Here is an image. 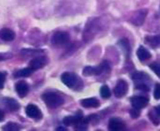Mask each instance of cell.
<instances>
[{
    "label": "cell",
    "mask_w": 160,
    "mask_h": 131,
    "mask_svg": "<svg viewBox=\"0 0 160 131\" xmlns=\"http://www.w3.org/2000/svg\"><path fill=\"white\" fill-rule=\"evenodd\" d=\"M42 100L44 103L52 109L58 108L64 103V98L61 95L54 92H46L42 95Z\"/></svg>",
    "instance_id": "obj_1"
},
{
    "label": "cell",
    "mask_w": 160,
    "mask_h": 131,
    "mask_svg": "<svg viewBox=\"0 0 160 131\" xmlns=\"http://www.w3.org/2000/svg\"><path fill=\"white\" fill-rule=\"evenodd\" d=\"M61 81L65 85L71 89H78L82 86V83L78 76H76L74 73L70 72H65L61 76Z\"/></svg>",
    "instance_id": "obj_2"
},
{
    "label": "cell",
    "mask_w": 160,
    "mask_h": 131,
    "mask_svg": "<svg viewBox=\"0 0 160 131\" xmlns=\"http://www.w3.org/2000/svg\"><path fill=\"white\" fill-rule=\"evenodd\" d=\"M68 42H69V35L67 32L58 31L54 33L52 38V43L55 47L66 46Z\"/></svg>",
    "instance_id": "obj_3"
},
{
    "label": "cell",
    "mask_w": 160,
    "mask_h": 131,
    "mask_svg": "<svg viewBox=\"0 0 160 131\" xmlns=\"http://www.w3.org/2000/svg\"><path fill=\"white\" fill-rule=\"evenodd\" d=\"M25 113L28 117H30L36 121H39L42 118L41 111L39 110L38 107H37L36 105H33V104L27 105V107L25 109Z\"/></svg>",
    "instance_id": "obj_4"
},
{
    "label": "cell",
    "mask_w": 160,
    "mask_h": 131,
    "mask_svg": "<svg viewBox=\"0 0 160 131\" xmlns=\"http://www.w3.org/2000/svg\"><path fill=\"white\" fill-rule=\"evenodd\" d=\"M128 84L126 81L124 80H120L117 84L115 85L114 89H113V93L114 96L118 98H121L123 97H125L128 93Z\"/></svg>",
    "instance_id": "obj_5"
},
{
    "label": "cell",
    "mask_w": 160,
    "mask_h": 131,
    "mask_svg": "<svg viewBox=\"0 0 160 131\" xmlns=\"http://www.w3.org/2000/svg\"><path fill=\"white\" fill-rule=\"evenodd\" d=\"M47 64V58L44 56H35L30 62H29V68H31L33 70H38L42 68Z\"/></svg>",
    "instance_id": "obj_6"
},
{
    "label": "cell",
    "mask_w": 160,
    "mask_h": 131,
    "mask_svg": "<svg viewBox=\"0 0 160 131\" xmlns=\"http://www.w3.org/2000/svg\"><path fill=\"white\" fill-rule=\"evenodd\" d=\"M83 119L82 114L81 113H79L76 115L73 116H67L64 118L63 120V124L65 126H72V127H76L79 123L82 122V120Z\"/></svg>",
    "instance_id": "obj_7"
},
{
    "label": "cell",
    "mask_w": 160,
    "mask_h": 131,
    "mask_svg": "<svg viewBox=\"0 0 160 131\" xmlns=\"http://www.w3.org/2000/svg\"><path fill=\"white\" fill-rule=\"evenodd\" d=\"M148 102H149V99L148 98H145V97H133L131 98L132 106L140 110L142 108H145L148 105Z\"/></svg>",
    "instance_id": "obj_8"
},
{
    "label": "cell",
    "mask_w": 160,
    "mask_h": 131,
    "mask_svg": "<svg viewBox=\"0 0 160 131\" xmlns=\"http://www.w3.org/2000/svg\"><path fill=\"white\" fill-rule=\"evenodd\" d=\"M15 90H16L17 94L19 95V97L24 98L29 92V85L25 82L20 81L15 84Z\"/></svg>",
    "instance_id": "obj_9"
},
{
    "label": "cell",
    "mask_w": 160,
    "mask_h": 131,
    "mask_svg": "<svg viewBox=\"0 0 160 131\" xmlns=\"http://www.w3.org/2000/svg\"><path fill=\"white\" fill-rule=\"evenodd\" d=\"M147 15V10L146 9H142V10H139L138 12H136L132 19H131V22L136 24V25H141L143 23L144 20H145V17Z\"/></svg>",
    "instance_id": "obj_10"
},
{
    "label": "cell",
    "mask_w": 160,
    "mask_h": 131,
    "mask_svg": "<svg viewBox=\"0 0 160 131\" xmlns=\"http://www.w3.org/2000/svg\"><path fill=\"white\" fill-rule=\"evenodd\" d=\"M109 128L112 131L123 130L125 128V123L119 118H112L109 122Z\"/></svg>",
    "instance_id": "obj_11"
},
{
    "label": "cell",
    "mask_w": 160,
    "mask_h": 131,
    "mask_svg": "<svg viewBox=\"0 0 160 131\" xmlns=\"http://www.w3.org/2000/svg\"><path fill=\"white\" fill-rule=\"evenodd\" d=\"M2 101H3L4 106L11 112H16L20 109V105H19L18 101L13 98H4Z\"/></svg>",
    "instance_id": "obj_12"
},
{
    "label": "cell",
    "mask_w": 160,
    "mask_h": 131,
    "mask_svg": "<svg viewBox=\"0 0 160 131\" xmlns=\"http://www.w3.org/2000/svg\"><path fill=\"white\" fill-rule=\"evenodd\" d=\"M0 38L4 41H12L15 38V33L11 29L2 28L0 30Z\"/></svg>",
    "instance_id": "obj_13"
},
{
    "label": "cell",
    "mask_w": 160,
    "mask_h": 131,
    "mask_svg": "<svg viewBox=\"0 0 160 131\" xmlns=\"http://www.w3.org/2000/svg\"><path fill=\"white\" fill-rule=\"evenodd\" d=\"M81 104L84 108H98L100 105L99 101L97 98H90L82 99L81 101Z\"/></svg>",
    "instance_id": "obj_14"
},
{
    "label": "cell",
    "mask_w": 160,
    "mask_h": 131,
    "mask_svg": "<svg viewBox=\"0 0 160 131\" xmlns=\"http://www.w3.org/2000/svg\"><path fill=\"white\" fill-rule=\"evenodd\" d=\"M137 55L138 58L140 59V61L143 62V61H147L151 58V53L148 50H146L144 47L141 46L138 51H137Z\"/></svg>",
    "instance_id": "obj_15"
},
{
    "label": "cell",
    "mask_w": 160,
    "mask_h": 131,
    "mask_svg": "<svg viewBox=\"0 0 160 131\" xmlns=\"http://www.w3.org/2000/svg\"><path fill=\"white\" fill-rule=\"evenodd\" d=\"M149 117L151 121L156 126H158L160 123V107H156L153 110H151L149 113Z\"/></svg>",
    "instance_id": "obj_16"
},
{
    "label": "cell",
    "mask_w": 160,
    "mask_h": 131,
    "mask_svg": "<svg viewBox=\"0 0 160 131\" xmlns=\"http://www.w3.org/2000/svg\"><path fill=\"white\" fill-rule=\"evenodd\" d=\"M33 69L31 68H22L19 71H17L15 74H14V77L15 78H26V77H29L32 75L33 73Z\"/></svg>",
    "instance_id": "obj_17"
},
{
    "label": "cell",
    "mask_w": 160,
    "mask_h": 131,
    "mask_svg": "<svg viewBox=\"0 0 160 131\" xmlns=\"http://www.w3.org/2000/svg\"><path fill=\"white\" fill-rule=\"evenodd\" d=\"M4 130H8V131H17L21 129V126L16 124V123H12V122H9L8 123L4 128H3Z\"/></svg>",
    "instance_id": "obj_18"
},
{
    "label": "cell",
    "mask_w": 160,
    "mask_h": 131,
    "mask_svg": "<svg viewBox=\"0 0 160 131\" xmlns=\"http://www.w3.org/2000/svg\"><path fill=\"white\" fill-rule=\"evenodd\" d=\"M100 94H101V97L105 99H108L110 98L111 97V90L109 88L108 85H103L101 88H100Z\"/></svg>",
    "instance_id": "obj_19"
},
{
    "label": "cell",
    "mask_w": 160,
    "mask_h": 131,
    "mask_svg": "<svg viewBox=\"0 0 160 131\" xmlns=\"http://www.w3.org/2000/svg\"><path fill=\"white\" fill-rule=\"evenodd\" d=\"M22 55H24V56H28V55H31V54H40L41 53V52H40V50H22V53H21Z\"/></svg>",
    "instance_id": "obj_20"
},
{
    "label": "cell",
    "mask_w": 160,
    "mask_h": 131,
    "mask_svg": "<svg viewBox=\"0 0 160 131\" xmlns=\"http://www.w3.org/2000/svg\"><path fill=\"white\" fill-rule=\"evenodd\" d=\"M150 68H151V69H153L155 71V73L158 77H160V64H158V63H154V64H152L150 66Z\"/></svg>",
    "instance_id": "obj_21"
},
{
    "label": "cell",
    "mask_w": 160,
    "mask_h": 131,
    "mask_svg": "<svg viewBox=\"0 0 160 131\" xmlns=\"http://www.w3.org/2000/svg\"><path fill=\"white\" fill-rule=\"evenodd\" d=\"M119 45H121L122 48L125 49L127 53L129 52V45H128V42L127 39H122V40H120V41H119Z\"/></svg>",
    "instance_id": "obj_22"
},
{
    "label": "cell",
    "mask_w": 160,
    "mask_h": 131,
    "mask_svg": "<svg viewBox=\"0 0 160 131\" xmlns=\"http://www.w3.org/2000/svg\"><path fill=\"white\" fill-rule=\"evenodd\" d=\"M129 113H130V115H131V117H132L133 119H136V118H138V117L140 116V109L134 108L133 110H131V111L129 112Z\"/></svg>",
    "instance_id": "obj_23"
},
{
    "label": "cell",
    "mask_w": 160,
    "mask_h": 131,
    "mask_svg": "<svg viewBox=\"0 0 160 131\" xmlns=\"http://www.w3.org/2000/svg\"><path fill=\"white\" fill-rule=\"evenodd\" d=\"M154 96H155V98L156 99H160V83H157L156 84Z\"/></svg>",
    "instance_id": "obj_24"
},
{
    "label": "cell",
    "mask_w": 160,
    "mask_h": 131,
    "mask_svg": "<svg viewBox=\"0 0 160 131\" xmlns=\"http://www.w3.org/2000/svg\"><path fill=\"white\" fill-rule=\"evenodd\" d=\"M5 81H6V74L4 72H0V89L4 87Z\"/></svg>",
    "instance_id": "obj_25"
},
{
    "label": "cell",
    "mask_w": 160,
    "mask_h": 131,
    "mask_svg": "<svg viewBox=\"0 0 160 131\" xmlns=\"http://www.w3.org/2000/svg\"><path fill=\"white\" fill-rule=\"evenodd\" d=\"M11 57L10 53H0V61L6 60V59H9Z\"/></svg>",
    "instance_id": "obj_26"
},
{
    "label": "cell",
    "mask_w": 160,
    "mask_h": 131,
    "mask_svg": "<svg viewBox=\"0 0 160 131\" xmlns=\"http://www.w3.org/2000/svg\"><path fill=\"white\" fill-rule=\"evenodd\" d=\"M4 118H5V114H4L3 111L0 110V122H2L4 120Z\"/></svg>",
    "instance_id": "obj_27"
},
{
    "label": "cell",
    "mask_w": 160,
    "mask_h": 131,
    "mask_svg": "<svg viewBox=\"0 0 160 131\" xmlns=\"http://www.w3.org/2000/svg\"><path fill=\"white\" fill-rule=\"evenodd\" d=\"M57 130H67L66 128H57Z\"/></svg>",
    "instance_id": "obj_28"
}]
</instances>
